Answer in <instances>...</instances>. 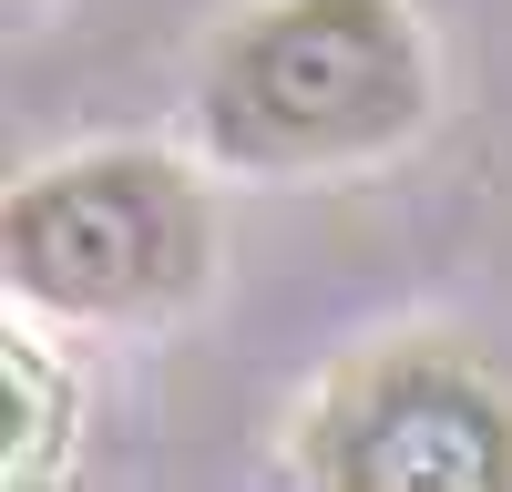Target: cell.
Wrapping results in <instances>:
<instances>
[{
    "label": "cell",
    "mask_w": 512,
    "mask_h": 492,
    "mask_svg": "<svg viewBox=\"0 0 512 492\" xmlns=\"http://www.w3.org/2000/svg\"><path fill=\"white\" fill-rule=\"evenodd\" d=\"M308 482H328V492H502L512 400L451 349H379L318 400Z\"/></svg>",
    "instance_id": "3957f363"
},
{
    "label": "cell",
    "mask_w": 512,
    "mask_h": 492,
    "mask_svg": "<svg viewBox=\"0 0 512 492\" xmlns=\"http://www.w3.org/2000/svg\"><path fill=\"white\" fill-rule=\"evenodd\" d=\"M431 113L410 0H267L205 62V134L236 164H359Z\"/></svg>",
    "instance_id": "6da1fadb"
},
{
    "label": "cell",
    "mask_w": 512,
    "mask_h": 492,
    "mask_svg": "<svg viewBox=\"0 0 512 492\" xmlns=\"http://www.w3.org/2000/svg\"><path fill=\"white\" fill-rule=\"evenodd\" d=\"M11 287L62 318H144L205 267V205L164 154H82L11 195Z\"/></svg>",
    "instance_id": "7a4b0ae2"
},
{
    "label": "cell",
    "mask_w": 512,
    "mask_h": 492,
    "mask_svg": "<svg viewBox=\"0 0 512 492\" xmlns=\"http://www.w3.org/2000/svg\"><path fill=\"white\" fill-rule=\"evenodd\" d=\"M41 421H52V369H41L31 339H11V482L41 472V441H52Z\"/></svg>",
    "instance_id": "277c9868"
}]
</instances>
